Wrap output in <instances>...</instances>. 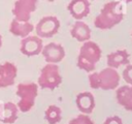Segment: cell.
<instances>
[{"label":"cell","instance_id":"cell-19","mask_svg":"<svg viewBox=\"0 0 132 124\" xmlns=\"http://www.w3.org/2000/svg\"><path fill=\"white\" fill-rule=\"evenodd\" d=\"M68 124H95L94 121L87 114H79L76 117L72 118Z\"/></svg>","mask_w":132,"mask_h":124},{"label":"cell","instance_id":"cell-8","mask_svg":"<svg viewBox=\"0 0 132 124\" xmlns=\"http://www.w3.org/2000/svg\"><path fill=\"white\" fill-rule=\"evenodd\" d=\"M43 49V42L42 39L39 36H33V35H28L27 37L22 38L21 40V53L25 56L32 57V56H37L41 53Z\"/></svg>","mask_w":132,"mask_h":124},{"label":"cell","instance_id":"cell-18","mask_svg":"<svg viewBox=\"0 0 132 124\" xmlns=\"http://www.w3.org/2000/svg\"><path fill=\"white\" fill-rule=\"evenodd\" d=\"M44 119L48 124H57L62 119V111L58 105H50L44 112Z\"/></svg>","mask_w":132,"mask_h":124},{"label":"cell","instance_id":"cell-23","mask_svg":"<svg viewBox=\"0 0 132 124\" xmlns=\"http://www.w3.org/2000/svg\"><path fill=\"white\" fill-rule=\"evenodd\" d=\"M124 2H126V3H131L132 2V0H123Z\"/></svg>","mask_w":132,"mask_h":124},{"label":"cell","instance_id":"cell-6","mask_svg":"<svg viewBox=\"0 0 132 124\" xmlns=\"http://www.w3.org/2000/svg\"><path fill=\"white\" fill-rule=\"evenodd\" d=\"M60 21L55 16H46L39 20L35 26L36 35L40 38H51L59 32Z\"/></svg>","mask_w":132,"mask_h":124},{"label":"cell","instance_id":"cell-11","mask_svg":"<svg viewBox=\"0 0 132 124\" xmlns=\"http://www.w3.org/2000/svg\"><path fill=\"white\" fill-rule=\"evenodd\" d=\"M67 9L72 18H74L76 21H80L90 13V0H71L68 3Z\"/></svg>","mask_w":132,"mask_h":124},{"label":"cell","instance_id":"cell-9","mask_svg":"<svg viewBox=\"0 0 132 124\" xmlns=\"http://www.w3.org/2000/svg\"><path fill=\"white\" fill-rule=\"evenodd\" d=\"M41 54H42L45 62L57 64V63L61 62L64 59L65 50L60 43L50 42V43L43 45Z\"/></svg>","mask_w":132,"mask_h":124},{"label":"cell","instance_id":"cell-5","mask_svg":"<svg viewBox=\"0 0 132 124\" xmlns=\"http://www.w3.org/2000/svg\"><path fill=\"white\" fill-rule=\"evenodd\" d=\"M62 83V76L60 74V68L58 64L46 63L40 70L38 76V86L41 89L54 90Z\"/></svg>","mask_w":132,"mask_h":124},{"label":"cell","instance_id":"cell-22","mask_svg":"<svg viewBox=\"0 0 132 124\" xmlns=\"http://www.w3.org/2000/svg\"><path fill=\"white\" fill-rule=\"evenodd\" d=\"M1 47H2V36L0 34V49H1Z\"/></svg>","mask_w":132,"mask_h":124},{"label":"cell","instance_id":"cell-2","mask_svg":"<svg viewBox=\"0 0 132 124\" xmlns=\"http://www.w3.org/2000/svg\"><path fill=\"white\" fill-rule=\"evenodd\" d=\"M102 51L100 47L91 40L82 42L77 56L76 65L79 69L87 72H93L96 68V64L101 59Z\"/></svg>","mask_w":132,"mask_h":124},{"label":"cell","instance_id":"cell-24","mask_svg":"<svg viewBox=\"0 0 132 124\" xmlns=\"http://www.w3.org/2000/svg\"><path fill=\"white\" fill-rule=\"evenodd\" d=\"M46 1H48V2H54L55 0H46Z\"/></svg>","mask_w":132,"mask_h":124},{"label":"cell","instance_id":"cell-10","mask_svg":"<svg viewBox=\"0 0 132 124\" xmlns=\"http://www.w3.org/2000/svg\"><path fill=\"white\" fill-rule=\"evenodd\" d=\"M18 75V68L11 62H4L0 64V88H6L14 84Z\"/></svg>","mask_w":132,"mask_h":124},{"label":"cell","instance_id":"cell-17","mask_svg":"<svg viewBox=\"0 0 132 124\" xmlns=\"http://www.w3.org/2000/svg\"><path fill=\"white\" fill-rule=\"evenodd\" d=\"M91 29L82 21H76L70 30L71 36L79 42H85L91 38Z\"/></svg>","mask_w":132,"mask_h":124},{"label":"cell","instance_id":"cell-12","mask_svg":"<svg viewBox=\"0 0 132 124\" xmlns=\"http://www.w3.org/2000/svg\"><path fill=\"white\" fill-rule=\"evenodd\" d=\"M75 103L81 114H91L95 109V98L91 92H80L75 97Z\"/></svg>","mask_w":132,"mask_h":124},{"label":"cell","instance_id":"cell-3","mask_svg":"<svg viewBox=\"0 0 132 124\" xmlns=\"http://www.w3.org/2000/svg\"><path fill=\"white\" fill-rule=\"evenodd\" d=\"M89 85L92 89H102V90H114L120 85V74L117 69L111 67H106L99 72H90Z\"/></svg>","mask_w":132,"mask_h":124},{"label":"cell","instance_id":"cell-7","mask_svg":"<svg viewBox=\"0 0 132 124\" xmlns=\"http://www.w3.org/2000/svg\"><path fill=\"white\" fill-rule=\"evenodd\" d=\"M38 0H16L12 8V14L20 22H29L32 12L37 7Z\"/></svg>","mask_w":132,"mask_h":124},{"label":"cell","instance_id":"cell-4","mask_svg":"<svg viewBox=\"0 0 132 124\" xmlns=\"http://www.w3.org/2000/svg\"><path fill=\"white\" fill-rule=\"evenodd\" d=\"M38 94V84L21 83L16 87V95L19 96L18 109L23 113L29 112L35 104Z\"/></svg>","mask_w":132,"mask_h":124},{"label":"cell","instance_id":"cell-16","mask_svg":"<svg viewBox=\"0 0 132 124\" xmlns=\"http://www.w3.org/2000/svg\"><path fill=\"white\" fill-rule=\"evenodd\" d=\"M35 30V27L30 22H20L13 19L9 25V32L14 36L19 37H27L30 33Z\"/></svg>","mask_w":132,"mask_h":124},{"label":"cell","instance_id":"cell-1","mask_svg":"<svg viewBox=\"0 0 132 124\" xmlns=\"http://www.w3.org/2000/svg\"><path fill=\"white\" fill-rule=\"evenodd\" d=\"M124 19V9L120 1H109L103 5L94 20V26L100 30H109Z\"/></svg>","mask_w":132,"mask_h":124},{"label":"cell","instance_id":"cell-21","mask_svg":"<svg viewBox=\"0 0 132 124\" xmlns=\"http://www.w3.org/2000/svg\"><path fill=\"white\" fill-rule=\"evenodd\" d=\"M103 124H123V121L119 116H110L104 120Z\"/></svg>","mask_w":132,"mask_h":124},{"label":"cell","instance_id":"cell-15","mask_svg":"<svg viewBox=\"0 0 132 124\" xmlns=\"http://www.w3.org/2000/svg\"><path fill=\"white\" fill-rule=\"evenodd\" d=\"M18 105L11 101L4 102L0 105V122L5 124H12L18 119Z\"/></svg>","mask_w":132,"mask_h":124},{"label":"cell","instance_id":"cell-25","mask_svg":"<svg viewBox=\"0 0 132 124\" xmlns=\"http://www.w3.org/2000/svg\"><path fill=\"white\" fill-rule=\"evenodd\" d=\"M131 36H132V34H131Z\"/></svg>","mask_w":132,"mask_h":124},{"label":"cell","instance_id":"cell-13","mask_svg":"<svg viewBox=\"0 0 132 124\" xmlns=\"http://www.w3.org/2000/svg\"><path fill=\"white\" fill-rule=\"evenodd\" d=\"M130 54L127 50H118L116 52L109 53L106 56V63L108 67L119 68L122 65H127L130 62Z\"/></svg>","mask_w":132,"mask_h":124},{"label":"cell","instance_id":"cell-14","mask_svg":"<svg viewBox=\"0 0 132 124\" xmlns=\"http://www.w3.org/2000/svg\"><path fill=\"white\" fill-rule=\"evenodd\" d=\"M116 98L118 103L126 111L132 112V86L124 85L117 88Z\"/></svg>","mask_w":132,"mask_h":124},{"label":"cell","instance_id":"cell-20","mask_svg":"<svg viewBox=\"0 0 132 124\" xmlns=\"http://www.w3.org/2000/svg\"><path fill=\"white\" fill-rule=\"evenodd\" d=\"M123 79L128 85L132 86V64L129 63L124 68V70H123Z\"/></svg>","mask_w":132,"mask_h":124}]
</instances>
